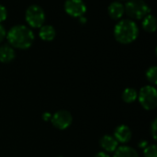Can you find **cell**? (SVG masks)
Returning <instances> with one entry per match:
<instances>
[{"mask_svg": "<svg viewBox=\"0 0 157 157\" xmlns=\"http://www.w3.org/2000/svg\"><path fill=\"white\" fill-rule=\"evenodd\" d=\"M6 37L11 47L20 50L29 49L34 41V33L25 25H16L12 27Z\"/></svg>", "mask_w": 157, "mask_h": 157, "instance_id": "6da1fadb", "label": "cell"}, {"mask_svg": "<svg viewBox=\"0 0 157 157\" xmlns=\"http://www.w3.org/2000/svg\"><path fill=\"white\" fill-rule=\"evenodd\" d=\"M138 35V26L132 19H122L115 25L114 37L116 40L121 44H130L133 42Z\"/></svg>", "mask_w": 157, "mask_h": 157, "instance_id": "7a4b0ae2", "label": "cell"}, {"mask_svg": "<svg viewBox=\"0 0 157 157\" xmlns=\"http://www.w3.org/2000/svg\"><path fill=\"white\" fill-rule=\"evenodd\" d=\"M124 10L133 19H143L151 12L150 6L144 0H128L124 6Z\"/></svg>", "mask_w": 157, "mask_h": 157, "instance_id": "3957f363", "label": "cell"}, {"mask_svg": "<svg viewBox=\"0 0 157 157\" xmlns=\"http://www.w3.org/2000/svg\"><path fill=\"white\" fill-rule=\"evenodd\" d=\"M138 100L141 106L146 110H154L157 107V91L153 86L142 87L138 94Z\"/></svg>", "mask_w": 157, "mask_h": 157, "instance_id": "277c9868", "label": "cell"}, {"mask_svg": "<svg viewBox=\"0 0 157 157\" xmlns=\"http://www.w3.org/2000/svg\"><path fill=\"white\" fill-rule=\"evenodd\" d=\"M25 19L29 27L34 29L40 28L45 21L44 10L38 5H31L26 10Z\"/></svg>", "mask_w": 157, "mask_h": 157, "instance_id": "5b68a950", "label": "cell"}, {"mask_svg": "<svg viewBox=\"0 0 157 157\" xmlns=\"http://www.w3.org/2000/svg\"><path fill=\"white\" fill-rule=\"evenodd\" d=\"M51 122L54 128L63 131L71 126L73 122V116L68 110H58L52 116Z\"/></svg>", "mask_w": 157, "mask_h": 157, "instance_id": "8992f818", "label": "cell"}, {"mask_svg": "<svg viewBox=\"0 0 157 157\" xmlns=\"http://www.w3.org/2000/svg\"><path fill=\"white\" fill-rule=\"evenodd\" d=\"M65 12L73 17H80L86 12V6L82 0H66L64 3Z\"/></svg>", "mask_w": 157, "mask_h": 157, "instance_id": "52a82bcc", "label": "cell"}, {"mask_svg": "<svg viewBox=\"0 0 157 157\" xmlns=\"http://www.w3.org/2000/svg\"><path fill=\"white\" fill-rule=\"evenodd\" d=\"M132 136V132L130 127L125 124H121V125H119L115 129L113 137L116 139V141L118 143L124 144L131 141Z\"/></svg>", "mask_w": 157, "mask_h": 157, "instance_id": "ba28073f", "label": "cell"}, {"mask_svg": "<svg viewBox=\"0 0 157 157\" xmlns=\"http://www.w3.org/2000/svg\"><path fill=\"white\" fill-rule=\"evenodd\" d=\"M99 144L106 153H114L119 147V143L116 141V139L109 134H106L101 137Z\"/></svg>", "mask_w": 157, "mask_h": 157, "instance_id": "9c48e42d", "label": "cell"}, {"mask_svg": "<svg viewBox=\"0 0 157 157\" xmlns=\"http://www.w3.org/2000/svg\"><path fill=\"white\" fill-rule=\"evenodd\" d=\"M108 12L109 17L114 20H119L122 17L125 10H124V5L121 4L120 1H115L110 3V5L108 7Z\"/></svg>", "mask_w": 157, "mask_h": 157, "instance_id": "30bf717a", "label": "cell"}, {"mask_svg": "<svg viewBox=\"0 0 157 157\" xmlns=\"http://www.w3.org/2000/svg\"><path fill=\"white\" fill-rule=\"evenodd\" d=\"M16 57V52L13 47L8 44L0 46V62L3 63H8L12 62Z\"/></svg>", "mask_w": 157, "mask_h": 157, "instance_id": "8fae6325", "label": "cell"}, {"mask_svg": "<svg viewBox=\"0 0 157 157\" xmlns=\"http://www.w3.org/2000/svg\"><path fill=\"white\" fill-rule=\"evenodd\" d=\"M39 36L44 41H52L56 36V31L52 25H42L40 28Z\"/></svg>", "mask_w": 157, "mask_h": 157, "instance_id": "7c38bea8", "label": "cell"}, {"mask_svg": "<svg viewBox=\"0 0 157 157\" xmlns=\"http://www.w3.org/2000/svg\"><path fill=\"white\" fill-rule=\"evenodd\" d=\"M113 157H139V155L137 151L132 147L122 145L116 149Z\"/></svg>", "mask_w": 157, "mask_h": 157, "instance_id": "4fadbf2b", "label": "cell"}, {"mask_svg": "<svg viewBox=\"0 0 157 157\" xmlns=\"http://www.w3.org/2000/svg\"><path fill=\"white\" fill-rule=\"evenodd\" d=\"M143 29L147 32H155L156 30V18L154 15L148 14L143 18Z\"/></svg>", "mask_w": 157, "mask_h": 157, "instance_id": "5bb4252c", "label": "cell"}, {"mask_svg": "<svg viewBox=\"0 0 157 157\" xmlns=\"http://www.w3.org/2000/svg\"><path fill=\"white\" fill-rule=\"evenodd\" d=\"M137 98H138V93L136 89L132 87L125 88L124 91L122 92V100L125 103H128V104L133 103L137 99Z\"/></svg>", "mask_w": 157, "mask_h": 157, "instance_id": "9a60e30c", "label": "cell"}, {"mask_svg": "<svg viewBox=\"0 0 157 157\" xmlns=\"http://www.w3.org/2000/svg\"><path fill=\"white\" fill-rule=\"evenodd\" d=\"M146 78L147 80L153 84V85H156L157 84V67L155 65L154 66H151L147 69L146 71Z\"/></svg>", "mask_w": 157, "mask_h": 157, "instance_id": "2e32d148", "label": "cell"}, {"mask_svg": "<svg viewBox=\"0 0 157 157\" xmlns=\"http://www.w3.org/2000/svg\"><path fill=\"white\" fill-rule=\"evenodd\" d=\"M144 157H157V147L155 144H150L144 149Z\"/></svg>", "mask_w": 157, "mask_h": 157, "instance_id": "e0dca14e", "label": "cell"}, {"mask_svg": "<svg viewBox=\"0 0 157 157\" xmlns=\"http://www.w3.org/2000/svg\"><path fill=\"white\" fill-rule=\"evenodd\" d=\"M151 134H152V137L155 141H156L157 139V119H155L153 121V122L151 123Z\"/></svg>", "mask_w": 157, "mask_h": 157, "instance_id": "ac0fdd59", "label": "cell"}, {"mask_svg": "<svg viewBox=\"0 0 157 157\" xmlns=\"http://www.w3.org/2000/svg\"><path fill=\"white\" fill-rule=\"evenodd\" d=\"M6 17H7V10H6V8L4 6L0 5V23L5 21L6 19Z\"/></svg>", "mask_w": 157, "mask_h": 157, "instance_id": "d6986e66", "label": "cell"}, {"mask_svg": "<svg viewBox=\"0 0 157 157\" xmlns=\"http://www.w3.org/2000/svg\"><path fill=\"white\" fill-rule=\"evenodd\" d=\"M6 36V31L4 28V26L1 25V23H0V43L5 40Z\"/></svg>", "mask_w": 157, "mask_h": 157, "instance_id": "ffe728a7", "label": "cell"}, {"mask_svg": "<svg viewBox=\"0 0 157 157\" xmlns=\"http://www.w3.org/2000/svg\"><path fill=\"white\" fill-rule=\"evenodd\" d=\"M52 116V115L50 112H44V113L42 114L41 118H42V120H43L44 121H51Z\"/></svg>", "mask_w": 157, "mask_h": 157, "instance_id": "44dd1931", "label": "cell"}, {"mask_svg": "<svg viewBox=\"0 0 157 157\" xmlns=\"http://www.w3.org/2000/svg\"><path fill=\"white\" fill-rule=\"evenodd\" d=\"M149 144H148V142L147 141H141L140 143H139V144H138V146H139V148H142V149H144L146 146H148Z\"/></svg>", "mask_w": 157, "mask_h": 157, "instance_id": "7402d4cb", "label": "cell"}, {"mask_svg": "<svg viewBox=\"0 0 157 157\" xmlns=\"http://www.w3.org/2000/svg\"><path fill=\"white\" fill-rule=\"evenodd\" d=\"M95 157H110L106 152H98V154H96Z\"/></svg>", "mask_w": 157, "mask_h": 157, "instance_id": "603a6c76", "label": "cell"}, {"mask_svg": "<svg viewBox=\"0 0 157 157\" xmlns=\"http://www.w3.org/2000/svg\"><path fill=\"white\" fill-rule=\"evenodd\" d=\"M79 20H80V22H81V23H84V24H85V23H86V18L84 16L80 17H79Z\"/></svg>", "mask_w": 157, "mask_h": 157, "instance_id": "cb8c5ba5", "label": "cell"}, {"mask_svg": "<svg viewBox=\"0 0 157 157\" xmlns=\"http://www.w3.org/2000/svg\"><path fill=\"white\" fill-rule=\"evenodd\" d=\"M119 1L121 2V1H127V0H119Z\"/></svg>", "mask_w": 157, "mask_h": 157, "instance_id": "d4e9b609", "label": "cell"}, {"mask_svg": "<svg viewBox=\"0 0 157 157\" xmlns=\"http://www.w3.org/2000/svg\"><path fill=\"white\" fill-rule=\"evenodd\" d=\"M57 157H63V156H57Z\"/></svg>", "mask_w": 157, "mask_h": 157, "instance_id": "484cf974", "label": "cell"}]
</instances>
